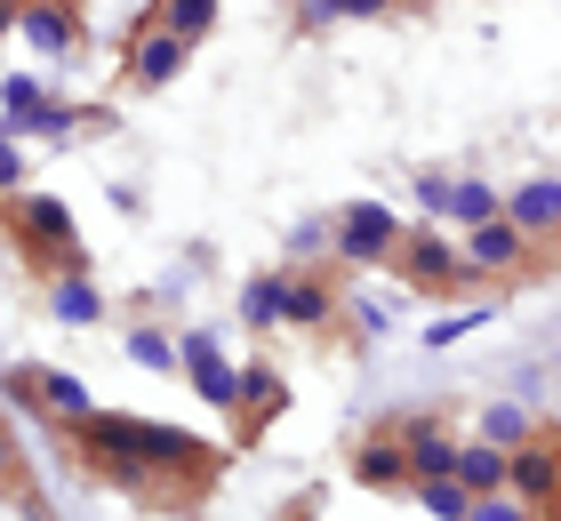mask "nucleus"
<instances>
[{
	"mask_svg": "<svg viewBox=\"0 0 561 521\" xmlns=\"http://www.w3.org/2000/svg\"><path fill=\"white\" fill-rule=\"evenodd\" d=\"M89 457L96 465H113L121 482H152V474H201L209 465V450H201L193 433H176V426H145V417H113V409H96L89 426Z\"/></svg>",
	"mask_w": 561,
	"mask_h": 521,
	"instance_id": "nucleus-1",
	"label": "nucleus"
},
{
	"mask_svg": "<svg viewBox=\"0 0 561 521\" xmlns=\"http://www.w3.org/2000/svg\"><path fill=\"white\" fill-rule=\"evenodd\" d=\"M9 233H16L24 249H41L57 273H89L81 233H72V208L57 193H9Z\"/></svg>",
	"mask_w": 561,
	"mask_h": 521,
	"instance_id": "nucleus-2",
	"label": "nucleus"
},
{
	"mask_svg": "<svg viewBox=\"0 0 561 521\" xmlns=\"http://www.w3.org/2000/svg\"><path fill=\"white\" fill-rule=\"evenodd\" d=\"M401 233H410V225H401L386 201H345V208H337V257H345L353 273H369V265H393Z\"/></svg>",
	"mask_w": 561,
	"mask_h": 521,
	"instance_id": "nucleus-3",
	"label": "nucleus"
},
{
	"mask_svg": "<svg viewBox=\"0 0 561 521\" xmlns=\"http://www.w3.org/2000/svg\"><path fill=\"white\" fill-rule=\"evenodd\" d=\"M0 121H9L16 137L24 128H33V137H72V128H81V104H57L41 72H9V81H0Z\"/></svg>",
	"mask_w": 561,
	"mask_h": 521,
	"instance_id": "nucleus-4",
	"label": "nucleus"
},
{
	"mask_svg": "<svg viewBox=\"0 0 561 521\" xmlns=\"http://www.w3.org/2000/svg\"><path fill=\"white\" fill-rule=\"evenodd\" d=\"M457 249H466V281H473V273H481V281H505V273L529 265V249H538V241H529V233L497 208V217L466 225V241H457Z\"/></svg>",
	"mask_w": 561,
	"mask_h": 521,
	"instance_id": "nucleus-5",
	"label": "nucleus"
},
{
	"mask_svg": "<svg viewBox=\"0 0 561 521\" xmlns=\"http://www.w3.org/2000/svg\"><path fill=\"white\" fill-rule=\"evenodd\" d=\"M393 273L410 281V290H457V281H466V249H457L449 233L417 225V233H401V249H393Z\"/></svg>",
	"mask_w": 561,
	"mask_h": 521,
	"instance_id": "nucleus-6",
	"label": "nucleus"
},
{
	"mask_svg": "<svg viewBox=\"0 0 561 521\" xmlns=\"http://www.w3.org/2000/svg\"><path fill=\"white\" fill-rule=\"evenodd\" d=\"M417 208L425 217H442V225H481V217H497L505 193L497 185H481V177H417Z\"/></svg>",
	"mask_w": 561,
	"mask_h": 521,
	"instance_id": "nucleus-7",
	"label": "nucleus"
},
{
	"mask_svg": "<svg viewBox=\"0 0 561 521\" xmlns=\"http://www.w3.org/2000/svg\"><path fill=\"white\" fill-rule=\"evenodd\" d=\"M505 489H514L529 513H561V450H546V441L505 450Z\"/></svg>",
	"mask_w": 561,
	"mask_h": 521,
	"instance_id": "nucleus-8",
	"label": "nucleus"
},
{
	"mask_svg": "<svg viewBox=\"0 0 561 521\" xmlns=\"http://www.w3.org/2000/svg\"><path fill=\"white\" fill-rule=\"evenodd\" d=\"M16 33L33 57H72L81 48V9L72 0H16Z\"/></svg>",
	"mask_w": 561,
	"mask_h": 521,
	"instance_id": "nucleus-9",
	"label": "nucleus"
},
{
	"mask_svg": "<svg viewBox=\"0 0 561 521\" xmlns=\"http://www.w3.org/2000/svg\"><path fill=\"white\" fill-rule=\"evenodd\" d=\"M24 377H33V409H48L57 426L81 433L89 417H96V394H89V385L72 377V370H41V361H24Z\"/></svg>",
	"mask_w": 561,
	"mask_h": 521,
	"instance_id": "nucleus-10",
	"label": "nucleus"
},
{
	"mask_svg": "<svg viewBox=\"0 0 561 521\" xmlns=\"http://www.w3.org/2000/svg\"><path fill=\"white\" fill-rule=\"evenodd\" d=\"M505 217H514L529 241H553L561 233V177H522V185L505 193Z\"/></svg>",
	"mask_w": 561,
	"mask_h": 521,
	"instance_id": "nucleus-11",
	"label": "nucleus"
},
{
	"mask_svg": "<svg viewBox=\"0 0 561 521\" xmlns=\"http://www.w3.org/2000/svg\"><path fill=\"white\" fill-rule=\"evenodd\" d=\"M176 65H185V41H176L169 24L145 16V33L129 41V81L137 89H161V81H176Z\"/></svg>",
	"mask_w": 561,
	"mask_h": 521,
	"instance_id": "nucleus-12",
	"label": "nucleus"
},
{
	"mask_svg": "<svg viewBox=\"0 0 561 521\" xmlns=\"http://www.w3.org/2000/svg\"><path fill=\"white\" fill-rule=\"evenodd\" d=\"M280 321H297V329H321V321H337V290L313 273H280Z\"/></svg>",
	"mask_w": 561,
	"mask_h": 521,
	"instance_id": "nucleus-13",
	"label": "nucleus"
},
{
	"mask_svg": "<svg viewBox=\"0 0 561 521\" xmlns=\"http://www.w3.org/2000/svg\"><path fill=\"white\" fill-rule=\"evenodd\" d=\"M353 474H362L369 489H410V441L369 433V441H362V457H353Z\"/></svg>",
	"mask_w": 561,
	"mask_h": 521,
	"instance_id": "nucleus-14",
	"label": "nucleus"
},
{
	"mask_svg": "<svg viewBox=\"0 0 561 521\" xmlns=\"http://www.w3.org/2000/svg\"><path fill=\"white\" fill-rule=\"evenodd\" d=\"M410 482H457V441L433 426V417L410 426Z\"/></svg>",
	"mask_w": 561,
	"mask_h": 521,
	"instance_id": "nucleus-15",
	"label": "nucleus"
},
{
	"mask_svg": "<svg viewBox=\"0 0 561 521\" xmlns=\"http://www.w3.org/2000/svg\"><path fill=\"white\" fill-rule=\"evenodd\" d=\"M48 313H57L65 329H89V321H105V290H96L89 273H57V290H48Z\"/></svg>",
	"mask_w": 561,
	"mask_h": 521,
	"instance_id": "nucleus-16",
	"label": "nucleus"
},
{
	"mask_svg": "<svg viewBox=\"0 0 561 521\" xmlns=\"http://www.w3.org/2000/svg\"><path fill=\"white\" fill-rule=\"evenodd\" d=\"M280 401H289V385H280V370H265V361H249V370H241V394H233L241 426L257 433V426H265V417H273Z\"/></svg>",
	"mask_w": 561,
	"mask_h": 521,
	"instance_id": "nucleus-17",
	"label": "nucleus"
},
{
	"mask_svg": "<svg viewBox=\"0 0 561 521\" xmlns=\"http://www.w3.org/2000/svg\"><path fill=\"white\" fill-rule=\"evenodd\" d=\"M457 482H466L473 489V498H490V489H505V450H497V441H457Z\"/></svg>",
	"mask_w": 561,
	"mask_h": 521,
	"instance_id": "nucleus-18",
	"label": "nucleus"
},
{
	"mask_svg": "<svg viewBox=\"0 0 561 521\" xmlns=\"http://www.w3.org/2000/svg\"><path fill=\"white\" fill-rule=\"evenodd\" d=\"M481 441H497V450L538 441V417H529V401H490V409H481Z\"/></svg>",
	"mask_w": 561,
	"mask_h": 521,
	"instance_id": "nucleus-19",
	"label": "nucleus"
},
{
	"mask_svg": "<svg viewBox=\"0 0 561 521\" xmlns=\"http://www.w3.org/2000/svg\"><path fill=\"white\" fill-rule=\"evenodd\" d=\"M152 24H169L176 41H201V33H217V0H152Z\"/></svg>",
	"mask_w": 561,
	"mask_h": 521,
	"instance_id": "nucleus-20",
	"label": "nucleus"
},
{
	"mask_svg": "<svg viewBox=\"0 0 561 521\" xmlns=\"http://www.w3.org/2000/svg\"><path fill=\"white\" fill-rule=\"evenodd\" d=\"M410 498H417L433 521H466V513H473V489H466V482H410Z\"/></svg>",
	"mask_w": 561,
	"mask_h": 521,
	"instance_id": "nucleus-21",
	"label": "nucleus"
},
{
	"mask_svg": "<svg viewBox=\"0 0 561 521\" xmlns=\"http://www.w3.org/2000/svg\"><path fill=\"white\" fill-rule=\"evenodd\" d=\"M241 321H249V329H280V273L241 281Z\"/></svg>",
	"mask_w": 561,
	"mask_h": 521,
	"instance_id": "nucleus-22",
	"label": "nucleus"
},
{
	"mask_svg": "<svg viewBox=\"0 0 561 521\" xmlns=\"http://www.w3.org/2000/svg\"><path fill=\"white\" fill-rule=\"evenodd\" d=\"M129 361H137V370H185L169 329H129Z\"/></svg>",
	"mask_w": 561,
	"mask_h": 521,
	"instance_id": "nucleus-23",
	"label": "nucleus"
},
{
	"mask_svg": "<svg viewBox=\"0 0 561 521\" xmlns=\"http://www.w3.org/2000/svg\"><path fill=\"white\" fill-rule=\"evenodd\" d=\"M393 0H305V16L313 24H337V16H386Z\"/></svg>",
	"mask_w": 561,
	"mask_h": 521,
	"instance_id": "nucleus-24",
	"label": "nucleus"
},
{
	"mask_svg": "<svg viewBox=\"0 0 561 521\" xmlns=\"http://www.w3.org/2000/svg\"><path fill=\"white\" fill-rule=\"evenodd\" d=\"M481 321H497V313H490V305H473V313H449V321H433V329H425V346L442 353V346H457V337H466V329H481Z\"/></svg>",
	"mask_w": 561,
	"mask_h": 521,
	"instance_id": "nucleus-25",
	"label": "nucleus"
},
{
	"mask_svg": "<svg viewBox=\"0 0 561 521\" xmlns=\"http://www.w3.org/2000/svg\"><path fill=\"white\" fill-rule=\"evenodd\" d=\"M466 521H538V513H529L514 489H490V498H473V513H466Z\"/></svg>",
	"mask_w": 561,
	"mask_h": 521,
	"instance_id": "nucleus-26",
	"label": "nucleus"
},
{
	"mask_svg": "<svg viewBox=\"0 0 561 521\" xmlns=\"http://www.w3.org/2000/svg\"><path fill=\"white\" fill-rule=\"evenodd\" d=\"M0 193H24V145L9 121H0Z\"/></svg>",
	"mask_w": 561,
	"mask_h": 521,
	"instance_id": "nucleus-27",
	"label": "nucleus"
},
{
	"mask_svg": "<svg viewBox=\"0 0 561 521\" xmlns=\"http://www.w3.org/2000/svg\"><path fill=\"white\" fill-rule=\"evenodd\" d=\"M0 33H16V0H0Z\"/></svg>",
	"mask_w": 561,
	"mask_h": 521,
	"instance_id": "nucleus-28",
	"label": "nucleus"
},
{
	"mask_svg": "<svg viewBox=\"0 0 561 521\" xmlns=\"http://www.w3.org/2000/svg\"><path fill=\"white\" fill-rule=\"evenodd\" d=\"M546 521H561V513H546Z\"/></svg>",
	"mask_w": 561,
	"mask_h": 521,
	"instance_id": "nucleus-29",
	"label": "nucleus"
}]
</instances>
